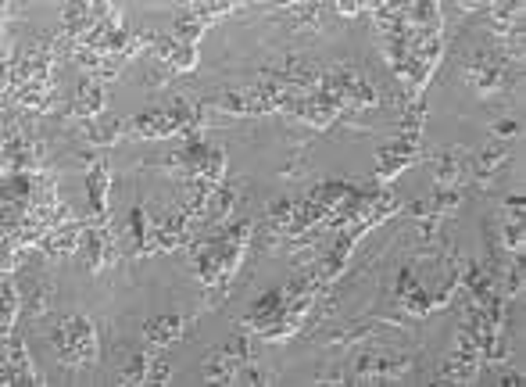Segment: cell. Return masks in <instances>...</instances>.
<instances>
[{
	"instance_id": "7a4b0ae2",
	"label": "cell",
	"mask_w": 526,
	"mask_h": 387,
	"mask_svg": "<svg viewBox=\"0 0 526 387\" xmlns=\"http://www.w3.org/2000/svg\"><path fill=\"white\" fill-rule=\"evenodd\" d=\"M519 72H523V61L501 54L498 47H476L466 61V83L473 86L480 97L505 94L519 83Z\"/></svg>"
},
{
	"instance_id": "9a60e30c",
	"label": "cell",
	"mask_w": 526,
	"mask_h": 387,
	"mask_svg": "<svg viewBox=\"0 0 526 387\" xmlns=\"http://www.w3.org/2000/svg\"><path fill=\"white\" fill-rule=\"evenodd\" d=\"M154 58L165 65V76H172V72H190L197 65V47L187 40H179L176 33H169V36H158Z\"/></svg>"
},
{
	"instance_id": "603a6c76",
	"label": "cell",
	"mask_w": 526,
	"mask_h": 387,
	"mask_svg": "<svg viewBox=\"0 0 526 387\" xmlns=\"http://www.w3.org/2000/svg\"><path fill=\"white\" fill-rule=\"evenodd\" d=\"M290 29L294 33H319L323 29V4H290Z\"/></svg>"
},
{
	"instance_id": "ba28073f",
	"label": "cell",
	"mask_w": 526,
	"mask_h": 387,
	"mask_svg": "<svg viewBox=\"0 0 526 387\" xmlns=\"http://www.w3.org/2000/svg\"><path fill=\"white\" fill-rule=\"evenodd\" d=\"M251 359H255L251 341H247L244 334L233 337L230 344L215 348V352L204 359V380H212V384H237L244 362H251Z\"/></svg>"
},
{
	"instance_id": "7c38bea8",
	"label": "cell",
	"mask_w": 526,
	"mask_h": 387,
	"mask_svg": "<svg viewBox=\"0 0 526 387\" xmlns=\"http://www.w3.org/2000/svg\"><path fill=\"white\" fill-rule=\"evenodd\" d=\"M419 158V137H398L394 144L380 147V155H376V180L387 183L394 180L401 169H408V165Z\"/></svg>"
},
{
	"instance_id": "cb8c5ba5",
	"label": "cell",
	"mask_w": 526,
	"mask_h": 387,
	"mask_svg": "<svg viewBox=\"0 0 526 387\" xmlns=\"http://www.w3.org/2000/svg\"><path fill=\"white\" fill-rule=\"evenodd\" d=\"M51 301H54V284L51 280H40V284L29 287V291L22 294V309H26L33 319H43L47 312H51Z\"/></svg>"
},
{
	"instance_id": "f1b7e54d",
	"label": "cell",
	"mask_w": 526,
	"mask_h": 387,
	"mask_svg": "<svg viewBox=\"0 0 526 387\" xmlns=\"http://www.w3.org/2000/svg\"><path fill=\"white\" fill-rule=\"evenodd\" d=\"M333 8H337L340 15H358V11H365L369 4H358V0H351L348 4V0H340V4H333Z\"/></svg>"
},
{
	"instance_id": "484cf974",
	"label": "cell",
	"mask_w": 526,
	"mask_h": 387,
	"mask_svg": "<svg viewBox=\"0 0 526 387\" xmlns=\"http://www.w3.org/2000/svg\"><path fill=\"white\" fill-rule=\"evenodd\" d=\"M204 26H212L219 15H233V11H244V4H230V0H212V4H187Z\"/></svg>"
},
{
	"instance_id": "7402d4cb",
	"label": "cell",
	"mask_w": 526,
	"mask_h": 387,
	"mask_svg": "<svg viewBox=\"0 0 526 387\" xmlns=\"http://www.w3.org/2000/svg\"><path fill=\"white\" fill-rule=\"evenodd\" d=\"M18 309H22V294H18L15 280L4 276V280H0V330H4V334H11V327H15Z\"/></svg>"
},
{
	"instance_id": "4dcf8cb0",
	"label": "cell",
	"mask_w": 526,
	"mask_h": 387,
	"mask_svg": "<svg viewBox=\"0 0 526 387\" xmlns=\"http://www.w3.org/2000/svg\"><path fill=\"white\" fill-rule=\"evenodd\" d=\"M501 384H523V377H519V373H505V377H501Z\"/></svg>"
},
{
	"instance_id": "f546056e",
	"label": "cell",
	"mask_w": 526,
	"mask_h": 387,
	"mask_svg": "<svg viewBox=\"0 0 526 387\" xmlns=\"http://www.w3.org/2000/svg\"><path fill=\"white\" fill-rule=\"evenodd\" d=\"M512 133H516V122H501L498 129H491L494 140H505V137H512Z\"/></svg>"
},
{
	"instance_id": "e0dca14e",
	"label": "cell",
	"mask_w": 526,
	"mask_h": 387,
	"mask_svg": "<svg viewBox=\"0 0 526 387\" xmlns=\"http://www.w3.org/2000/svg\"><path fill=\"white\" fill-rule=\"evenodd\" d=\"M108 183H111L108 162L94 158L90 172H86V198H90V212H94L97 223H108Z\"/></svg>"
},
{
	"instance_id": "6da1fadb",
	"label": "cell",
	"mask_w": 526,
	"mask_h": 387,
	"mask_svg": "<svg viewBox=\"0 0 526 387\" xmlns=\"http://www.w3.org/2000/svg\"><path fill=\"white\" fill-rule=\"evenodd\" d=\"M251 237H255V223L251 219H237V223H222L208 237H194L187 244L190 262H194L212 305L226 298L233 276H237L240 262H244V251L251 244Z\"/></svg>"
},
{
	"instance_id": "4fadbf2b",
	"label": "cell",
	"mask_w": 526,
	"mask_h": 387,
	"mask_svg": "<svg viewBox=\"0 0 526 387\" xmlns=\"http://www.w3.org/2000/svg\"><path fill=\"white\" fill-rule=\"evenodd\" d=\"M104 104H108V94H104V83L101 79H79L76 94H72V104H68V119L83 122V126H90V122L97 119V115L104 112Z\"/></svg>"
},
{
	"instance_id": "4316f807",
	"label": "cell",
	"mask_w": 526,
	"mask_h": 387,
	"mask_svg": "<svg viewBox=\"0 0 526 387\" xmlns=\"http://www.w3.org/2000/svg\"><path fill=\"white\" fill-rule=\"evenodd\" d=\"M272 380H276V377H272L269 370H262V366L251 359V362H244V370H240L237 384H272Z\"/></svg>"
},
{
	"instance_id": "83f0119b",
	"label": "cell",
	"mask_w": 526,
	"mask_h": 387,
	"mask_svg": "<svg viewBox=\"0 0 526 387\" xmlns=\"http://www.w3.org/2000/svg\"><path fill=\"white\" fill-rule=\"evenodd\" d=\"M147 384H154V387L169 384V362H165V359H154V362H151V377H147Z\"/></svg>"
},
{
	"instance_id": "3957f363",
	"label": "cell",
	"mask_w": 526,
	"mask_h": 387,
	"mask_svg": "<svg viewBox=\"0 0 526 387\" xmlns=\"http://www.w3.org/2000/svg\"><path fill=\"white\" fill-rule=\"evenodd\" d=\"M51 348L61 366H68V370H86V366L97 362V327L86 316L72 312V316L54 323Z\"/></svg>"
},
{
	"instance_id": "d6986e66",
	"label": "cell",
	"mask_w": 526,
	"mask_h": 387,
	"mask_svg": "<svg viewBox=\"0 0 526 387\" xmlns=\"http://www.w3.org/2000/svg\"><path fill=\"white\" fill-rule=\"evenodd\" d=\"M240 190H244V183L222 180L219 187H215V198H212V205H208V219H204V226H222V223H230L233 208H237V201L244 198Z\"/></svg>"
},
{
	"instance_id": "5bb4252c",
	"label": "cell",
	"mask_w": 526,
	"mask_h": 387,
	"mask_svg": "<svg viewBox=\"0 0 526 387\" xmlns=\"http://www.w3.org/2000/svg\"><path fill=\"white\" fill-rule=\"evenodd\" d=\"M480 366H484L480 348H473V344H455V352L444 359L437 380H441V384H469V380L480 373Z\"/></svg>"
},
{
	"instance_id": "ffe728a7",
	"label": "cell",
	"mask_w": 526,
	"mask_h": 387,
	"mask_svg": "<svg viewBox=\"0 0 526 387\" xmlns=\"http://www.w3.org/2000/svg\"><path fill=\"white\" fill-rule=\"evenodd\" d=\"M190 330V319H183V316H158V319H151L144 327V341H147V348H165V344H172V341H179V337L187 334Z\"/></svg>"
},
{
	"instance_id": "277c9868",
	"label": "cell",
	"mask_w": 526,
	"mask_h": 387,
	"mask_svg": "<svg viewBox=\"0 0 526 387\" xmlns=\"http://www.w3.org/2000/svg\"><path fill=\"white\" fill-rule=\"evenodd\" d=\"M165 172L176 176V183L183 180H208L222 183L226 180V151L219 144H204V140H183L176 155L165 158Z\"/></svg>"
},
{
	"instance_id": "8fae6325",
	"label": "cell",
	"mask_w": 526,
	"mask_h": 387,
	"mask_svg": "<svg viewBox=\"0 0 526 387\" xmlns=\"http://www.w3.org/2000/svg\"><path fill=\"white\" fill-rule=\"evenodd\" d=\"M208 108H219L226 115H269L272 104L265 101L262 86L251 83V86H237V90H222L215 101H204Z\"/></svg>"
},
{
	"instance_id": "8992f818",
	"label": "cell",
	"mask_w": 526,
	"mask_h": 387,
	"mask_svg": "<svg viewBox=\"0 0 526 387\" xmlns=\"http://www.w3.org/2000/svg\"><path fill=\"white\" fill-rule=\"evenodd\" d=\"M151 223V255H158V251H176V248H187L190 241H194L197 233V219L190 212H183V208H169V212L162 215H151L147 219Z\"/></svg>"
},
{
	"instance_id": "30bf717a",
	"label": "cell",
	"mask_w": 526,
	"mask_h": 387,
	"mask_svg": "<svg viewBox=\"0 0 526 387\" xmlns=\"http://www.w3.org/2000/svg\"><path fill=\"white\" fill-rule=\"evenodd\" d=\"M416 362L408 355H391V352H365L355 362V380L362 384H380V380H405L412 377Z\"/></svg>"
},
{
	"instance_id": "2e32d148",
	"label": "cell",
	"mask_w": 526,
	"mask_h": 387,
	"mask_svg": "<svg viewBox=\"0 0 526 387\" xmlns=\"http://www.w3.org/2000/svg\"><path fill=\"white\" fill-rule=\"evenodd\" d=\"M469 162H473V155L462 151V147L441 151V155L433 158V183L437 187H462L469 176Z\"/></svg>"
},
{
	"instance_id": "44dd1931",
	"label": "cell",
	"mask_w": 526,
	"mask_h": 387,
	"mask_svg": "<svg viewBox=\"0 0 526 387\" xmlns=\"http://www.w3.org/2000/svg\"><path fill=\"white\" fill-rule=\"evenodd\" d=\"M505 162H509V147H505V140H491L484 155H476V158H473L469 172L476 176V183H480V187H487V183H491V176H494V172H498Z\"/></svg>"
},
{
	"instance_id": "d4e9b609",
	"label": "cell",
	"mask_w": 526,
	"mask_h": 387,
	"mask_svg": "<svg viewBox=\"0 0 526 387\" xmlns=\"http://www.w3.org/2000/svg\"><path fill=\"white\" fill-rule=\"evenodd\" d=\"M151 352H140V355H133V362H129L126 370H122V384L126 387H140V384H147V377H151Z\"/></svg>"
},
{
	"instance_id": "9c48e42d",
	"label": "cell",
	"mask_w": 526,
	"mask_h": 387,
	"mask_svg": "<svg viewBox=\"0 0 526 387\" xmlns=\"http://www.w3.org/2000/svg\"><path fill=\"white\" fill-rule=\"evenodd\" d=\"M0 384L4 387H33L43 384V377L36 373V366L29 362L26 341L11 330L4 334V355H0Z\"/></svg>"
},
{
	"instance_id": "5b68a950",
	"label": "cell",
	"mask_w": 526,
	"mask_h": 387,
	"mask_svg": "<svg viewBox=\"0 0 526 387\" xmlns=\"http://www.w3.org/2000/svg\"><path fill=\"white\" fill-rule=\"evenodd\" d=\"M40 169H47V162H43V144L22 122L4 119V176L40 172Z\"/></svg>"
},
{
	"instance_id": "52a82bcc",
	"label": "cell",
	"mask_w": 526,
	"mask_h": 387,
	"mask_svg": "<svg viewBox=\"0 0 526 387\" xmlns=\"http://www.w3.org/2000/svg\"><path fill=\"white\" fill-rule=\"evenodd\" d=\"M79 262H83L86 273H101L104 266H115L122 258L119 237L108 223H83V237H79Z\"/></svg>"
},
{
	"instance_id": "ac0fdd59",
	"label": "cell",
	"mask_w": 526,
	"mask_h": 387,
	"mask_svg": "<svg viewBox=\"0 0 526 387\" xmlns=\"http://www.w3.org/2000/svg\"><path fill=\"white\" fill-rule=\"evenodd\" d=\"M79 237H83V223H65V226H58V230H51L47 237L40 241V248L36 251H43V258H65V255H76L79 251Z\"/></svg>"
}]
</instances>
